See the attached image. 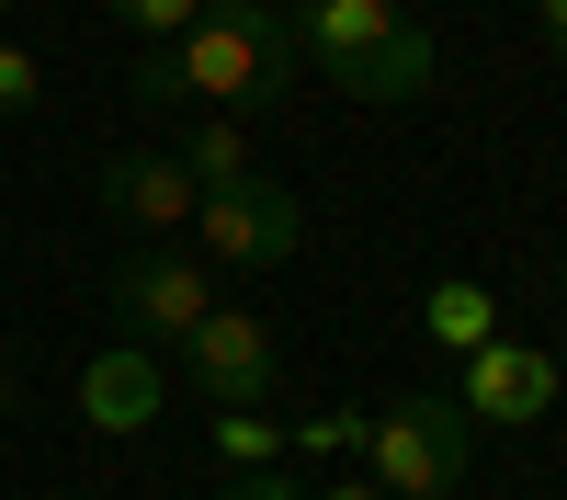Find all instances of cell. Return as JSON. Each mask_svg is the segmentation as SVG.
Returning <instances> with one entry per match:
<instances>
[{"mask_svg":"<svg viewBox=\"0 0 567 500\" xmlns=\"http://www.w3.org/2000/svg\"><path fill=\"white\" fill-rule=\"evenodd\" d=\"M296 80H307V58H296L284 0H205L171 45L136 58V103L148 114H261Z\"/></svg>","mask_w":567,"mask_h":500,"instance_id":"cell-1","label":"cell"},{"mask_svg":"<svg viewBox=\"0 0 567 500\" xmlns=\"http://www.w3.org/2000/svg\"><path fill=\"white\" fill-rule=\"evenodd\" d=\"M284 23H296V58L329 69L352 103H420L443 80V45L409 0H296Z\"/></svg>","mask_w":567,"mask_h":500,"instance_id":"cell-2","label":"cell"},{"mask_svg":"<svg viewBox=\"0 0 567 500\" xmlns=\"http://www.w3.org/2000/svg\"><path fill=\"white\" fill-rule=\"evenodd\" d=\"M465 455H477V421L454 409V387H420V398H386L363 432V478L386 500H454L465 489Z\"/></svg>","mask_w":567,"mask_h":500,"instance_id":"cell-3","label":"cell"},{"mask_svg":"<svg viewBox=\"0 0 567 500\" xmlns=\"http://www.w3.org/2000/svg\"><path fill=\"white\" fill-rule=\"evenodd\" d=\"M227 296H216V262H194V251H136V262H114V330L136 341V353H182L216 318Z\"/></svg>","mask_w":567,"mask_h":500,"instance_id":"cell-4","label":"cell"},{"mask_svg":"<svg viewBox=\"0 0 567 500\" xmlns=\"http://www.w3.org/2000/svg\"><path fill=\"white\" fill-rule=\"evenodd\" d=\"M194 251L205 262H227V273H272V262H296L307 251V205L284 194V182H227V194H205L194 205Z\"/></svg>","mask_w":567,"mask_h":500,"instance_id":"cell-5","label":"cell"},{"mask_svg":"<svg viewBox=\"0 0 567 500\" xmlns=\"http://www.w3.org/2000/svg\"><path fill=\"white\" fill-rule=\"evenodd\" d=\"M556 387H567L556 353H545V341H511V330H499L488 353L454 364V409H465L477 432H488V421H499V432H534L545 409H556Z\"/></svg>","mask_w":567,"mask_h":500,"instance_id":"cell-6","label":"cell"},{"mask_svg":"<svg viewBox=\"0 0 567 500\" xmlns=\"http://www.w3.org/2000/svg\"><path fill=\"white\" fill-rule=\"evenodd\" d=\"M182 387L205 409H261L272 398V318L261 307H216L194 341H182Z\"/></svg>","mask_w":567,"mask_h":500,"instance_id":"cell-7","label":"cell"},{"mask_svg":"<svg viewBox=\"0 0 567 500\" xmlns=\"http://www.w3.org/2000/svg\"><path fill=\"white\" fill-rule=\"evenodd\" d=\"M91 194H103V216H125L148 251H159V239H182V227H194V205H205V194H194V171L171 160V136H159V149H114Z\"/></svg>","mask_w":567,"mask_h":500,"instance_id":"cell-8","label":"cell"},{"mask_svg":"<svg viewBox=\"0 0 567 500\" xmlns=\"http://www.w3.org/2000/svg\"><path fill=\"white\" fill-rule=\"evenodd\" d=\"M159 409H171V364H159V353L114 341V353H91V364H80V421L103 432V443L159 432Z\"/></svg>","mask_w":567,"mask_h":500,"instance_id":"cell-9","label":"cell"},{"mask_svg":"<svg viewBox=\"0 0 567 500\" xmlns=\"http://www.w3.org/2000/svg\"><path fill=\"white\" fill-rule=\"evenodd\" d=\"M171 160L194 171V194L250 182V114H182V125H171Z\"/></svg>","mask_w":567,"mask_h":500,"instance_id":"cell-10","label":"cell"},{"mask_svg":"<svg viewBox=\"0 0 567 500\" xmlns=\"http://www.w3.org/2000/svg\"><path fill=\"white\" fill-rule=\"evenodd\" d=\"M420 330H432V353L465 364V353H488V341H499V296L477 285V273H443V285L420 296Z\"/></svg>","mask_w":567,"mask_h":500,"instance_id":"cell-11","label":"cell"},{"mask_svg":"<svg viewBox=\"0 0 567 500\" xmlns=\"http://www.w3.org/2000/svg\"><path fill=\"white\" fill-rule=\"evenodd\" d=\"M363 432H374V409H352V398H341V409H307V421L284 432V467H296V478H307V467H352Z\"/></svg>","mask_w":567,"mask_h":500,"instance_id":"cell-12","label":"cell"},{"mask_svg":"<svg viewBox=\"0 0 567 500\" xmlns=\"http://www.w3.org/2000/svg\"><path fill=\"white\" fill-rule=\"evenodd\" d=\"M205 432H216V467L227 478H272L284 467V421H272V409H216Z\"/></svg>","mask_w":567,"mask_h":500,"instance_id":"cell-13","label":"cell"},{"mask_svg":"<svg viewBox=\"0 0 567 500\" xmlns=\"http://www.w3.org/2000/svg\"><path fill=\"white\" fill-rule=\"evenodd\" d=\"M103 12H114L125 34H159V45H171L182 23H194V12H205V0H103Z\"/></svg>","mask_w":567,"mask_h":500,"instance_id":"cell-14","label":"cell"},{"mask_svg":"<svg viewBox=\"0 0 567 500\" xmlns=\"http://www.w3.org/2000/svg\"><path fill=\"white\" fill-rule=\"evenodd\" d=\"M34 103H45V69L23 58V45H0V114H12V125H23Z\"/></svg>","mask_w":567,"mask_h":500,"instance_id":"cell-15","label":"cell"},{"mask_svg":"<svg viewBox=\"0 0 567 500\" xmlns=\"http://www.w3.org/2000/svg\"><path fill=\"white\" fill-rule=\"evenodd\" d=\"M205 500H307V478L272 467V478H227V489H205Z\"/></svg>","mask_w":567,"mask_h":500,"instance_id":"cell-16","label":"cell"},{"mask_svg":"<svg viewBox=\"0 0 567 500\" xmlns=\"http://www.w3.org/2000/svg\"><path fill=\"white\" fill-rule=\"evenodd\" d=\"M534 34H545V58L567 69V0H534Z\"/></svg>","mask_w":567,"mask_h":500,"instance_id":"cell-17","label":"cell"},{"mask_svg":"<svg viewBox=\"0 0 567 500\" xmlns=\"http://www.w3.org/2000/svg\"><path fill=\"white\" fill-rule=\"evenodd\" d=\"M307 500H386L374 478H307Z\"/></svg>","mask_w":567,"mask_h":500,"instance_id":"cell-18","label":"cell"},{"mask_svg":"<svg viewBox=\"0 0 567 500\" xmlns=\"http://www.w3.org/2000/svg\"><path fill=\"white\" fill-rule=\"evenodd\" d=\"M12 409H23V387H12V376H0V421H12Z\"/></svg>","mask_w":567,"mask_h":500,"instance_id":"cell-19","label":"cell"},{"mask_svg":"<svg viewBox=\"0 0 567 500\" xmlns=\"http://www.w3.org/2000/svg\"><path fill=\"white\" fill-rule=\"evenodd\" d=\"M556 296H567V262H556Z\"/></svg>","mask_w":567,"mask_h":500,"instance_id":"cell-20","label":"cell"},{"mask_svg":"<svg viewBox=\"0 0 567 500\" xmlns=\"http://www.w3.org/2000/svg\"><path fill=\"white\" fill-rule=\"evenodd\" d=\"M0 12H12V0H0Z\"/></svg>","mask_w":567,"mask_h":500,"instance_id":"cell-21","label":"cell"}]
</instances>
